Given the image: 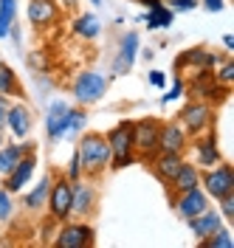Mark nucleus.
Listing matches in <instances>:
<instances>
[{
	"label": "nucleus",
	"mask_w": 234,
	"mask_h": 248,
	"mask_svg": "<svg viewBox=\"0 0 234 248\" xmlns=\"http://www.w3.org/2000/svg\"><path fill=\"white\" fill-rule=\"evenodd\" d=\"M77 150L82 158V172L88 181H99L110 170V147L105 133H82Z\"/></svg>",
	"instance_id": "obj_1"
},
{
	"label": "nucleus",
	"mask_w": 234,
	"mask_h": 248,
	"mask_svg": "<svg viewBox=\"0 0 234 248\" xmlns=\"http://www.w3.org/2000/svg\"><path fill=\"white\" fill-rule=\"evenodd\" d=\"M108 147H110V170L119 172V170H127L139 161L136 155V147H133V122L130 119H122L119 124H113L108 133Z\"/></svg>",
	"instance_id": "obj_2"
},
{
	"label": "nucleus",
	"mask_w": 234,
	"mask_h": 248,
	"mask_svg": "<svg viewBox=\"0 0 234 248\" xmlns=\"http://www.w3.org/2000/svg\"><path fill=\"white\" fill-rule=\"evenodd\" d=\"M71 93H74L79 108H91V105L105 99V93H108V77L94 71V68L79 71L77 77H74V82H71Z\"/></svg>",
	"instance_id": "obj_3"
},
{
	"label": "nucleus",
	"mask_w": 234,
	"mask_h": 248,
	"mask_svg": "<svg viewBox=\"0 0 234 248\" xmlns=\"http://www.w3.org/2000/svg\"><path fill=\"white\" fill-rule=\"evenodd\" d=\"M175 122L187 130L189 139H195V136H201V133H206L212 127V122H215V108L209 102H203V99H189L187 105H184V110L178 113Z\"/></svg>",
	"instance_id": "obj_4"
},
{
	"label": "nucleus",
	"mask_w": 234,
	"mask_h": 248,
	"mask_svg": "<svg viewBox=\"0 0 234 248\" xmlns=\"http://www.w3.org/2000/svg\"><path fill=\"white\" fill-rule=\"evenodd\" d=\"M96 243V229L88 220H65L54 234V246L57 248H91Z\"/></svg>",
	"instance_id": "obj_5"
},
{
	"label": "nucleus",
	"mask_w": 234,
	"mask_h": 248,
	"mask_svg": "<svg viewBox=\"0 0 234 248\" xmlns=\"http://www.w3.org/2000/svg\"><path fill=\"white\" fill-rule=\"evenodd\" d=\"M201 189L209 195V201H220L234 192V170L229 161H218L215 167L201 170Z\"/></svg>",
	"instance_id": "obj_6"
},
{
	"label": "nucleus",
	"mask_w": 234,
	"mask_h": 248,
	"mask_svg": "<svg viewBox=\"0 0 234 248\" xmlns=\"http://www.w3.org/2000/svg\"><path fill=\"white\" fill-rule=\"evenodd\" d=\"M161 119L156 116H147V119H139L133 122V147H136V155L147 164L153 155L158 153V136H161Z\"/></svg>",
	"instance_id": "obj_7"
},
{
	"label": "nucleus",
	"mask_w": 234,
	"mask_h": 248,
	"mask_svg": "<svg viewBox=\"0 0 234 248\" xmlns=\"http://www.w3.org/2000/svg\"><path fill=\"white\" fill-rule=\"evenodd\" d=\"M46 212H48V217H54L57 223H65V220L74 217V212H71V181H68L65 175L51 178L48 198H46Z\"/></svg>",
	"instance_id": "obj_8"
},
{
	"label": "nucleus",
	"mask_w": 234,
	"mask_h": 248,
	"mask_svg": "<svg viewBox=\"0 0 234 248\" xmlns=\"http://www.w3.org/2000/svg\"><path fill=\"white\" fill-rule=\"evenodd\" d=\"M26 17L34 31H51L62 23V6L57 0H29L26 3Z\"/></svg>",
	"instance_id": "obj_9"
},
{
	"label": "nucleus",
	"mask_w": 234,
	"mask_h": 248,
	"mask_svg": "<svg viewBox=\"0 0 234 248\" xmlns=\"http://www.w3.org/2000/svg\"><path fill=\"white\" fill-rule=\"evenodd\" d=\"M96 206H99V189L88 178L71 181V212H74V217L91 220L96 215Z\"/></svg>",
	"instance_id": "obj_10"
},
{
	"label": "nucleus",
	"mask_w": 234,
	"mask_h": 248,
	"mask_svg": "<svg viewBox=\"0 0 234 248\" xmlns=\"http://www.w3.org/2000/svg\"><path fill=\"white\" fill-rule=\"evenodd\" d=\"M172 206H175V212L181 220H192L195 215H201L206 212L212 201H209V195L203 192L201 186H195V189H189V192H181V195H172Z\"/></svg>",
	"instance_id": "obj_11"
},
{
	"label": "nucleus",
	"mask_w": 234,
	"mask_h": 248,
	"mask_svg": "<svg viewBox=\"0 0 234 248\" xmlns=\"http://www.w3.org/2000/svg\"><path fill=\"white\" fill-rule=\"evenodd\" d=\"M34 170H37V153L23 155V158L17 161L15 167H12V172H9V175H3V186H6V189H9L12 195L23 192L26 186L31 184Z\"/></svg>",
	"instance_id": "obj_12"
},
{
	"label": "nucleus",
	"mask_w": 234,
	"mask_h": 248,
	"mask_svg": "<svg viewBox=\"0 0 234 248\" xmlns=\"http://www.w3.org/2000/svg\"><path fill=\"white\" fill-rule=\"evenodd\" d=\"M192 150H195V161H192V164H198L201 170H209V167H215L218 161H223V153H220V144H218V136H215V133H201V136H195Z\"/></svg>",
	"instance_id": "obj_13"
},
{
	"label": "nucleus",
	"mask_w": 234,
	"mask_h": 248,
	"mask_svg": "<svg viewBox=\"0 0 234 248\" xmlns=\"http://www.w3.org/2000/svg\"><path fill=\"white\" fill-rule=\"evenodd\" d=\"M68 113H71V105L62 102V99H54L46 110V139L51 144H57L60 139H65V124H68Z\"/></svg>",
	"instance_id": "obj_14"
},
{
	"label": "nucleus",
	"mask_w": 234,
	"mask_h": 248,
	"mask_svg": "<svg viewBox=\"0 0 234 248\" xmlns=\"http://www.w3.org/2000/svg\"><path fill=\"white\" fill-rule=\"evenodd\" d=\"M189 150V136L178 122H164L161 124V136H158V153H187Z\"/></svg>",
	"instance_id": "obj_15"
},
{
	"label": "nucleus",
	"mask_w": 234,
	"mask_h": 248,
	"mask_svg": "<svg viewBox=\"0 0 234 248\" xmlns=\"http://www.w3.org/2000/svg\"><path fill=\"white\" fill-rule=\"evenodd\" d=\"M31 127H34V116H31V110L26 108L23 102H17V105L9 108V116H6V130H9L17 141L29 139V136H31Z\"/></svg>",
	"instance_id": "obj_16"
},
{
	"label": "nucleus",
	"mask_w": 234,
	"mask_h": 248,
	"mask_svg": "<svg viewBox=\"0 0 234 248\" xmlns=\"http://www.w3.org/2000/svg\"><path fill=\"white\" fill-rule=\"evenodd\" d=\"M29 153H37V144H34V141H29V139L6 141V144H0V175H9V172H12V167H15L23 155H29Z\"/></svg>",
	"instance_id": "obj_17"
},
{
	"label": "nucleus",
	"mask_w": 234,
	"mask_h": 248,
	"mask_svg": "<svg viewBox=\"0 0 234 248\" xmlns=\"http://www.w3.org/2000/svg\"><path fill=\"white\" fill-rule=\"evenodd\" d=\"M141 48V37L139 31H127L125 37H122V43H119V57L113 62V74H127L130 68H133V62H136V54H139Z\"/></svg>",
	"instance_id": "obj_18"
},
{
	"label": "nucleus",
	"mask_w": 234,
	"mask_h": 248,
	"mask_svg": "<svg viewBox=\"0 0 234 248\" xmlns=\"http://www.w3.org/2000/svg\"><path fill=\"white\" fill-rule=\"evenodd\" d=\"M181 164H184V155L181 153H156L150 158V170H153V175L161 184H170L175 178V172L181 170Z\"/></svg>",
	"instance_id": "obj_19"
},
{
	"label": "nucleus",
	"mask_w": 234,
	"mask_h": 248,
	"mask_svg": "<svg viewBox=\"0 0 234 248\" xmlns=\"http://www.w3.org/2000/svg\"><path fill=\"white\" fill-rule=\"evenodd\" d=\"M195 186H201V167L192 164V161H184L181 170L175 172V178L167 184V192L170 195H181V192H189Z\"/></svg>",
	"instance_id": "obj_20"
},
{
	"label": "nucleus",
	"mask_w": 234,
	"mask_h": 248,
	"mask_svg": "<svg viewBox=\"0 0 234 248\" xmlns=\"http://www.w3.org/2000/svg\"><path fill=\"white\" fill-rule=\"evenodd\" d=\"M189 223V229H192V234H195V240L201 243V240H206L209 234H215L220 229V226H226L223 223V217H220V212L218 209H206V212H201V215H195L192 220H187Z\"/></svg>",
	"instance_id": "obj_21"
},
{
	"label": "nucleus",
	"mask_w": 234,
	"mask_h": 248,
	"mask_svg": "<svg viewBox=\"0 0 234 248\" xmlns=\"http://www.w3.org/2000/svg\"><path fill=\"white\" fill-rule=\"evenodd\" d=\"M71 31L77 34L79 40H96V37L102 34V20H99L94 12H82V15L74 17Z\"/></svg>",
	"instance_id": "obj_22"
},
{
	"label": "nucleus",
	"mask_w": 234,
	"mask_h": 248,
	"mask_svg": "<svg viewBox=\"0 0 234 248\" xmlns=\"http://www.w3.org/2000/svg\"><path fill=\"white\" fill-rule=\"evenodd\" d=\"M51 178L54 175H43L37 184H34V189L23 198V209L26 212H43L46 209V198H48V186H51Z\"/></svg>",
	"instance_id": "obj_23"
},
{
	"label": "nucleus",
	"mask_w": 234,
	"mask_h": 248,
	"mask_svg": "<svg viewBox=\"0 0 234 248\" xmlns=\"http://www.w3.org/2000/svg\"><path fill=\"white\" fill-rule=\"evenodd\" d=\"M0 96H9V99H23L26 96L17 74L12 71V65L3 60H0Z\"/></svg>",
	"instance_id": "obj_24"
},
{
	"label": "nucleus",
	"mask_w": 234,
	"mask_h": 248,
	"mask_svg": "<svg viewBox=\"0 0 234 248\" xmlns=\"http://www.w3.org/2000/svg\"><path fill=\"white\" fill-rule=\"evenodd\" d=\"M141 23H147L150 31H158V29H170L175 23V12L170 6H158V9H147V15H141Z\"/></svg>",
	"instance_id": "obj_25"
},
{
	"label": "nucleus",
	"mask_w": 234,
	"mask_h": 248,
	"mask_svg": "<svg viewBox=\"0 0 234 248\" xmlns=\"http://www.w3.org/2000/svg\"><path fill=\"white\" fill-rule=\"evenodd\" d=\"M85 127H88V113H85V108H71L68 124H65V136L68 139H79L85 133Z\"/></svg>",
	"instance_id": "obj_26"
},
{
	"label": "nucleus",
	"mask_w": 234,
	"mask_h": 248,
	"mask_svg": "<svg viewBox=\"0 0 234 248\" xmlns=\"http://www.w3.org/2000/svg\"><path fill=\"white\" fill-rule=\"evenodd\" d=\"M201 248H234V237H232V226L226 223V226H220L215 234H209L206 240L198 243Z\"/></svg>",
	"instance_id": "obj_27"
},
{
	"label": "nucleus",
	"mask_w": 234,
	"mask_h": 248,
	"mask_svg": "<svg viewBox=\"0 0 234 248\" xmlns=\"http://www.w3.org/2000/svg\"><path fill=\"white\" fill-rule=\"evenodd\" d=\"M17 17V0H0V40L9 37Z\"/></svg>",
	"instance_id": "obj_28"
},
{
	"label": "nucleus",
	"mask_w": 234,
	"mask_h": 248,
	"mask_svg": "<svg viewBox=\"0 0 234 248\" xmlns=\"http://www.w3.org/2000/svg\"><path fill=\"white\" fill-rule=\"evenodd\" d=\"M15 215H17L15 195H12L6 186H0V223H9V220H15Z\"/></svg>",
	"instance_id": "obj_29"
},
{
	"label": "nucleus",
	"mask_w": 234,
	"mask_h": 248,
	"mask_svg": "<svg viewBox=\"0 0 234 248\" xmlns=\"http://www.w3.org/2000/svg\"><path fill=\"white\" fill-rule=\"evenodd\" d=\"M181 96H187V82L181 79V74H175V79H172V88L161 96V105H170V102L181 99Z\"/></svg>",
	"instance_id": "obj_30"
},
{
	"label": "nucleus",
	"mask_w": 234,
	"mask_h": 248,
	"mask_svg": "<svg viewBox=\"0 0 234 248\" xmlns=\"http://www.w3.org/2000/svg\"><path fill=\"white\" fill-rule=\"evenodd\" d=\"M26 62H29V68H31L34 74H46L48 68H51V60H48L46 51H31L26 57Z\"/></svg>",
	"instance_id": "obj_31"
},
{
	"label": "nucleus",
	"mask_w": 234,
	"mask_h": 248,
	"mask_svg": "<svg viewBox=\"0 0 234 248\" xmlns=\"http://www.w3.org/2000/svg\"><path fill=\"white\" fill-rule=\"evenodd\" d=\"M215 79H218L220 85H229V88H232V82H234V62L229 60V57L215 68Z\"/></svg>",
	"instance_id": "obj_32"
},
{
	"label": "nucleus",
	"mask_w": 234,
	"mask_h": 248,
	"mask_svg": "<svg viewBox=\"0 0 234 248\" xmlns=\"http://www.w3.org/2000/svg\"><path fill=\"white\" fill-rule=\"evenodd\" d=\"M215 203H218V212H220V217H223V223L232 226V220H234V192L226 195V198H220V201H215Z\"/></svg>",
	"instance_id": "obj_33"
},
{
	"label": "nucleus",
	"mask_w": 234,
	"mask_h": 248,
	"mask_svg": "<svg viewBox=\"0 0 234 248\" xmlns=\"http://www.w3.org/2000/svg\"><path fill=\"white\" fill-rule=\"evenodd\" d=\"M65 178H68V181H79V178H85V172H82V158H79V150H74V153H71V161H68Z\"/></svg>",
	"instance_id": "obj_34"
},
{
	"label": "nucleus",
	"mask_w": 234,
	"mask_h": 248,
	"mask_svg": "<svg viewBox=\"0 0 234 248\" xmlns=\"http://www.w3.org/2000/svg\"><path fill=\"white\" fill-rule=\"evenodd\" d=\"M172 12H195L198 9V0H170Z\"/></svg>",
	"instance_id": "obj_35"
},
{
	"label": "nucleus",
	"mask_w": 234,
	"mask_h": 248,
	"mask_svg": "<svg viewBox=\"0 0 234 248\" xmlns=\"http://www.w3.org/2000/svg\"><path fill=\"white\" fill-rule=\"evenodd\" d=\"M9 108H12V99H9V96H0V130H6V116H9Z\"/></svg>",
	"instance_id": "obj_36"
},
{
	"label": "nucleus",
	"mask_w": 234,
	"mask_h": 248,
	"mask_svg": "<svg viewBox=\"0 0 234 248\" xmlns=\"http://www.w3.org/2000/svg\"><path fill=\"white\" fill-rule=\"evenodd\" d=\"M201 3H203V9L212 12V15H218V12L226 9V0H201Z\"/></svg>",
	"instance_id": "obj_37"
},
{
	"label": "nucleus",
	"mask_w": 234,
	"mask_h": 248,
	"mask_svg": "<svg viewBox=\"0 0 234 248\" xmlns=\"http://www.w3.org/2000/svg\"><path fill=\"white\" fill-rule=\"evenodd\" d=\"M150 85H153V88H164V85H167V74H164V71H150Z\"/></svg>",
	"instance_id": "obj_38"
},
{
	"label": "nucleus",
	"mask_w": 234,
	"mask_h": 248,
	"mask_svg": "<svg viewBox=\"0 0 234 248\" xmlns=\"http://www.w3.org/2000/svg\"><path fill=\"white\" fill-rule=\"evenodd\" d=\"M136 3H141L144 9H158V6H164V0H136Z\"/></svg>",
	"instance_id": "obj_39"
},
{
	"label": "nucleus",
	"mask_w": 234,
	"mask_h": 248,
	"mask_svg": "<svg viewBox=\"0 0 234 248\" xmlns=\"http://www.w3.org/2000/svg\"><path fill=\"white\" fill-rule=\"evenodd\" d=\"M223 46H226V51H232L234 48V37L232 34H223Z\"/></svg>",
	"instance_id": "obj_40"
},
{
	"label": "nucleus",
	"mask_w": 234,
	"mask_h": 248,
	"mask_svg": "<svg viewBox=\"0 0 234 248\" xmlns=\"http://www.w3.org/2000/svg\"><path fill=\"white\" fill-rule=\"evenodd\" d=\"M141 57H144V62H150V60H153V51H150V48H144V51H141Z\"/></svg>",
	"instance_id": "obj_41"
},
{
	"label": "nucleus",
	"mask_w": 234,
	"mask_h": 248,
	"mask_svg": "<svg viewBox=\"0 0 234 248\" xmlns=\"http://www.w3.org/2000/svg\"><path fill=\"white\" fill-rule=\"evenodd\" d=\"M91 3H94V6H102V3H105V0H91Z\"/></svg>",
	"instance_id": "obj_42"
},
{
	"label": "nucleus",
	"mask_w": 234,
	"mask_h": 248,
	"mask_svg": "<svg viewBox=\"0 0 234 248\" xmlns=\"http://www.w3.org/2000/svg\"><path fill=\"white\" fill-rule=\"evenodd\" d=\"M0 144H6V139H3V130H0Z\"/></svg>",
	"instance_id": "obj_43"
}]
</instances>
